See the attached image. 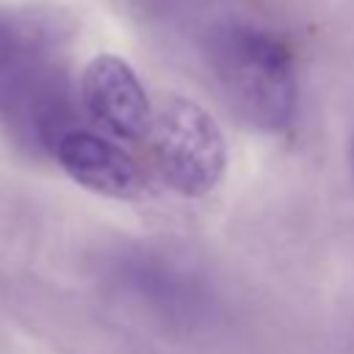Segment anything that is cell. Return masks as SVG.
I'll return each instance as SVG.
<instances>
[{"label":"cell","mask_w":354,"mask_h":354,"mask_svg":"<svg viewBox=\"0 0 354 354\" xmlns=\"http://www.w3.org/2000/svg\"><path fill=\"white\" fill-rule=\"evenodd\" d=\"M80 102L86 113L111 136L141 141L152 133V105L133 66L113 55H94L80 75Z\"/></svg>","instance_id":"277c9868"},{"label":"cell","mask_w":354,"mask_h":354,"mask_svg":"<svg viewBox=\"0 0 354 354\" xmlns=\"http://www.w3.org/2000/svg\"><path fill=\"white\" fill-rule=\"evenodd\" d=\"M155 163L183 196H207L224 177L227 141L218 122L194 100L169 97L152 119Z\"/></svg>","instance_id":"3957f363"},{"label":"cell","mask_w":354,"mask_h":354,"mask_svg":"<svg viewBox=\"0 0 354 354\" xmlns=\"http://www.w3.org/2000/svg\"><path fill=\"white\" fill-rule=\"evenodd\" d=\"M53 155L77 185L94 194L111 199H136L144 191V180L136 160L113 141L97 133L66 130L55 141Z\"/></svg>","instance_id":"5b68a950"},{"label":"cell","mask_w":354,"mask_h":354,"mask_svg":"<svg viewBox=\"0 0 354 354\" xmlns=\"http://www.w3.org/2000/svg\"><path fill=\"white\" fill-rule=\"evenodd\" d=\"M0 122L30 149H50L72 130L69 80L33 17L0 11Z\"/></svg>","instance_id":"6da1fadb"},{"label":"cell","mask_w":354,"mask_h":354,"mask_svg":"<svg viewBox=\"0 0 354 354\" xmlns=\"http://www.w3.org/2000/svg\"><path fill=\"white\" fill-rule=\"evenodd\" d=\"M205 58L230 105L254 127L282 133L296 116V66L285 41L249 19H221L205 33Z\"/></svg>","instance_id":"7a4b0ae2"}]
</instances>
